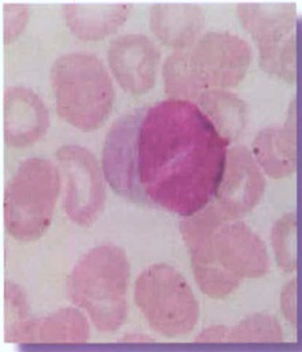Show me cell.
I'll return each instance as SVG.
<instances>
[{"instance_id":"6da1fadb","label":"cell","mask_w":302,"mask_h":352,"mask_svg":"<svg viewBox=\"0 0 302 352\" xmlns=\"http://www.w3.org/2000/svg\"><path fill=\"white\" fill-rule=\"evenodd\" d=\"M230 144L197 103L158 102L143 114L137 137V176L143 204L182 217L214 200Z\"/></svg>"},{"instance_id":"7a4b0ae2","label":"cell","mask_w":302,"mask_h":352,"mask_svg":"<svg viewBox=\"0 0 302 352\" xmlns=\"http://www.w3.org/2000/svg\"><path fill=\"white\" fill-rule=\"evenodd\" d=\"M196 281L211 299L233 294L244 278L265 276L270 258L262 239L244 221L210 202L179 224Z\"/></svg>"},{"instance_id":"3957f363","label":"cell","mask_w":302,"mask_h":352,"mask_svg":"<svg viewBox=\"0 0 302 352\" xmlns=\"http://www.w3.org/2000/svg\"><path fill=\"white\" fill-rule=\"evenodd\" d=\"M128 280L130 263L125 251L103 244L86 253L74 267L67 278V292L94 327L113 332L126 320Z\"/></svg>"},{"instance_id":"277c9868","label":"cell","mask_w":302,"mask_h":352,"mask_svg":"<svg viewBox=\"0 0 302 352\" xmlns=\"http://www.w3.org/2000/svg\"><path fill=\"white\" fill-rule=\"evenodd\" d=\"M51 86L62 120L82 131H94L108 118L115 90L101 60L87 52H71L55 60Z\"/></svg>"},{"instance_id":"5b68a950","label":"cell","mask_w":302,"mask_h":352,"mask_svg":"<svg viewBox=\"0 0 302 352\" xmlns=\"http://www.w3.org/2000/svg\"><path fill=\"white\" fill-rule=\"evenodd\" d=\"M59 190L60 173L51 161H23L4 193L7 232L23 243L40 239L50 227Z\"/></svg>"},{"instance_id":"8992f818","label":"cell","mask_w":302,"mask_h":352,"mask_svg":"<svg viewBox=\"0 0 302 352\" xmlns=\"http://www.w3.org/2000/svg\"><path fill=\"white\" fill-rule=\"evenodd\" d=\"M134 300L148 324L162 336L187 335L198 323V300L172 265L154 264L143 271L135 281Z\"/></svg>"},{"instance_id":"52a82bcc","label":"cell","mask_w":302,"mask_h":352,"mask_svg":"<svg viewBox=\"0 0 302 352\" xmlns=\"http://www.w3.org/2000/svg\"><path fill=\"white\" fill-rule=\"evenodd\" d=\"M238 18L259 49L261 67L288 83L296 80V6L241 3Z\"/></svg>"},{"instance_id":"ba28073f","label":"cell","mask_w":302,"mask_h":352,"mask_svg":"<svg viewBox=\"0 0 302 352\" xmlns=\"http://www.w3.org/2000/svg\"><path fill=\"white\" fill-rule=\"evenodd\" d=\"M248 42L230 32H207L189 51V65L201 91L235 87L252 63Z\"/></svg>"},{"instance_id":"9c48e42d","label":"cell","mask_w":302,"mask_h":352,"mask_svg":"<svg viewBox=\"0 0 302 352\" xmlns=\"http://www.w3.org/2000/svg\"><path fill=\"white\" fill-rule=\"evenodd\" d=\"M59 168L66 179L63 208L69 219L80 227L95 223L104 208L106 189L101 168L94 154L79 145H66L56 151Z\"/></svg>"},{"instance_id":"30bf717a","label":"cell","mask_w":302,"mask_h":352,"mask_svg":"<svg viewBox=\"0 0 302 352\" xmlns=\"http://www.w3.org/2000/svg\"><path fill=\"white\" fill-rule=\"evenodd\" d=\"M142 110L127 113L107 133L103 146V175L113 190L127 200L143 204L137 176V137Z\"/></svg>"},{"instance_id":"8fae6325","label":"cell","mask_w":302,"mask_h":352,"mask_svg":"<svg viewBox=\"0 0 302 352\" xmlns=\"http://www.w3.org/2000/svg\"><path fill=\"white\" fill-rule=\"evenodd\" d=\"M265 177L252 153L244 146L227 151L226 162L214 200L230 219L241 220L262 199Z\"/></svg>"},{"instance_id":"7c38bea8","label":"cell","mask_w":302,"mask_h":352,"mask_svg":"<svg viewBox=\"0 0 302 352\" xmlns=\"http://www.w3.org/2000/svg\"><path fill=\"white\" fill-rule=\"evenodd\" d=\"M107 58L113 76L126 93L142 96L154 87L161 51L148 36L126 34L115 38Z\"/></svg>"},{"instance_id":"4fadbf2b","label":"cell","mask_w":302,"mask_h":352,"mask_svg":"<svg viewBox=\"0 0 302 352\" xmlns=\"http://www.w3.org/2000/svg\"><path fill=\"white\" fill-rule=\"evenodd\" d=\"M3 111L4 141L11 148H25L38 142L50 126L46 104L25 87L5 90Z\"/></svg>"},{"instance_id":"5bb4252c","label":"cell","mask_w":302,"mask_h":352,"mask_svg":"<svg viewBox=\"0 0 302 352\" xmlns=\"http://www.w3.org/2000/svg\"><path fill=\"white\" fill-rule=\"evenodd\" d=\"M253 157L258 166L272 178L292 176L297 166L296 102L288 113L283 127H266L253 141Z\"/></svg>"},{"instance_id":"9a60e30c","label":"cell","mask_w":302,"mask_h":352,"mask_svg":"<svg viewBox=\"0 0 302 352\" xmlns=\"http://www.w3.org/2000/svg\"><path fill=\"white\" fill-rule=\"evenodd\" d=\"M150 27L163 45L183 50L200 39L205 14L193 4H155L150 11Z\"/></svg>"},{"instance_id":"2e32d148","label":"cell","mask_w":302,"mask_h":352,"mask_svg":"<svg viewBox=\"0 0 302 352\" xmlns=\"http://www.w3.org/2000/svg\"><path fill=\"white\" fill-rule=\"evenodd\" d=\"M132 10L127 3H74L63 6L70 31L83 41H98L114 34Z\"/></svg>"},{"instance_id":"e0dca14e","label":"cell","mask_w":302,"mask_h":352,"mask_svg":"<svg viewBox=\"0 0 302 352\" xmlns=\"http://www.w3.org/2000/svg\"><path fill=\"white\" fill-rule=\"evenodd\" d=\"M90 327L84 315L73 307L40 319H30L16 343H86Z\"/></svg>"},{"instance_id":"ac0fdd59","label":"cell","mask_w":302,"mask_h":352,"mask_svg":"<svg viewBox=\"0 0 302 352\" xmlns=\"http://www.w3.org/2000/svg\"><path fill=\"white\" fill-rule=\"evenodd\" d=\"M197 106L229 144L242 134L246 126L248 107L235 94L224 89L205 90L197 98Z\"/></svg>"},{"instance_id":"d6986e66","label":"cell","mask_w":302,"mask_h":352,"mask_svg":"<svg viewBox=\"0 0 302 352\" xmlns=\"http://www.w3.org/2000/svg\"><path fill=\"white\" fill-rule=\"evenodd\" d=\"M165 90L170 100L197 101L202 91L198 89L189 65V51L176 50L163 65Z\"/></svg>"},{"instance_id":"ffe728a7","label":"cell","mask_w":302,"mask_h":352,"mask_svg":"<svg viewBox=\"0 0 302 352\" xmlns=\"http://www.w3.org/2000/svg\"><path fill=\"white\" fill-rule=\"evenodd\" d=\"M282 340L283 332L277 319L265 314L245 318L227 332L226 339L234 343H279Z\"/></svg>"},{"instance_id":"44dd1931","label":"cell","mask_w":302,"mask_h":352,"mask_svg":"<svg viewBox=\"0 0 302 352\" xmlns=\"http://www.w3.org/2000/svg\"><path fill=\"white\" fill-rule=\"evenodd\" d=\"M272 245L278 267L283 272H294L297 268V221L296 213L283 214L272 230Z\"/></svg>"},{"instance_id":"7402d4cb","label":"cell","mask_w":302,"mask_h":352,"mask_svg":"<svg viewBox=\"0 0 302 352\" xmlns=\"http://www.w3.org/2000/svg\"><path fill=\"white\" fill-rule=\"evenodd\" d=\"M28 308L23 289L14 284L5 283L4 287V338L16 343L22 329L28 323Z\"/></svg>"},{"instance_id":"603a6c76","label":"cell","mask_w":302,"mask_h":352,"mask_svg":"<svg viewBox=\"0 0 302 352\" xmlns=\"http://www.w3.org/2000/svg\"><path fill=\"white\" fill-rule=\"evenodd\" d=\"M3 38L4 43L16 39L25 30L28 21V8L25 6L4 4L3 6Z\"/></svg>"},{"instance_id":"cb8c5ba5","label":"cell","mask_w":302,"mask_h":352,"mask_svg":"<svg viewBox=\"0 0 302 352\" xmlns=\"http://www.w3.org/2000/svg\"><path fill=\"white\" fill-rule=\"evenodd\" d=\"M281 308L285 319L292 327H297V280L289 281L281 294Z\"/></svg>"},{"instance_id":"d4e9b609","label":"cell","mask_w":302,"mask_h":352,"mask_svg":"<svg viewBox=\"0 0 302 352\" xmlns=\"http://www.w3.org/2000/svg\"><path fill=\"white\" fill-rule=\"evenodd\" d=\"M229 329L224 326H211L202 331L196 339V343H220L226 342Z\"/></svg>"},{"instance_id":"484cf974","label":"cell","mask_w":302,"mask_h":352,"mask_svg":"<svg viewBox=\"0 0 302 352\" xmlns=\"http://www.w3.org/2000/svg\"><path fill=\"white\" fill-rule=\"evenodd\" d=\"M121 342H152V339L145 335H126L121 339Z\"/></svg>"}]
</instances>
